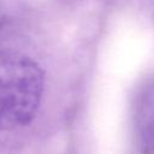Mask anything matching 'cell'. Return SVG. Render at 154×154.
Listing matches in <instances>:
<instances>
[{
    "instance_id": "1",
    "label": "cell",
    "mask_w": 154,
    "mask_h": 154,
    "mask_svg": "<svg viewBox=\"0 0 154 154\" xmlns=\"http://www.w3.org/2000/svg\"><path fill=\"white\" fill-rule=\"evenodd\" d=\"M45 85L41 66L30 57L0 49V131L28 125L37 113Z\"/></svg>"
},
{
    "instance_id": "2",
    "label": "cell",
    "mask_w": 154,
    "mask_h": 154,
    "mask_svg": "<svg viewBox=\"0 0 154 154\" xmlns=\"http://www.w3.org/2000/svg\"><path fill=\"white\" fill-rule=\"evenodd\" d=\"M137 135L147 152H154V79L140 91L135 106Z\"/></svg>"
}]
</instances>
